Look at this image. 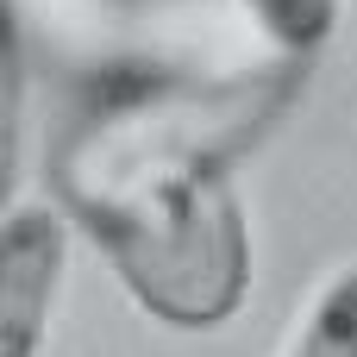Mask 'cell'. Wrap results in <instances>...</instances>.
Segmentation results:
<instances>
[{"instance_id": "obj_3", "label": "cell", "mask_w": 357, "mask_h": 357, "mask_svg": "<svg viewBox=\"0 0 357 357\" xmlns=\"http://www.w3.org/2000/svg\"><path fill=\"white\" fill-rule=\"evenodd\" d=\"M232 6L257 25L264 50L301 56V63H314L339 31V0H232Z\"/></svg>"}, {"instance_id": "obj_1", "label": "cell", "mask_w": 357, "mask_h": 357, "mask_svg": "<svg viewBox=\"0 0 357 357\" xmlns=\"http://www.w3.org/2000/svg\"><path fill=\"white\" fill-rule=\"evenodd\" d=\"M301 56L220 69H113L50 132V188L100 245L126 295L169 333H220L251 295V232L232 157L295 88Z\"/></svg>"}, {"instance_id": "obj_5", "label": "cell", "mask_w": 357, "mask_h": 357, "mask_svg": "<svg viewBox=\"0 0 357 357\" xmlns=\"http://www.w3.org/2000/svg\"><path fill=\"white\" fill-rule=\"evenodd\" d=\"M19 100H25L19 19H13V0H0V207H6V195H13V169H19Z\"/></svg>"}, {"instance_id": "obj_4", "label": "cell", "mask_w": 357, "mask_h": 357, "mask_svg": "<svg viewBox=\"0 0 357 357\" xmlns=\"http://www.w3.org/2000/svg\"><path fill=\"white\" fill-rule=\"evenodd\" d=\"M282 357H357V264H345L295 320Z\"/></svg>"}, {"instance_id": "obj_2", "label": "cell", "mask_w": 357, "mask_h": 357, "mask_svg": "<svg viewBox=\"0 0 357 357\" xmlns=\"http://www.w3.org/2000/svg\"><path fill=\"white\" fill-rule=\"evenodd\" d=\"M69 232L44 201L0 207V357H38L63 289Z\"/></svg>"}]
</instances>
